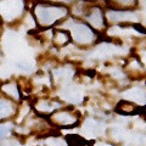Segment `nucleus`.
<instances>
[{"instance_id":"f257e3e1","label":"nucleus","mask_w":146,"mask_h":146,"mask_svg":"<svg viewBox=\"0 0 146 146\" xmlns=\"http://www.w3.org/2000/svg\"><path fill=\"white\" fill-rule=\"evenodd\" d=\"M67 10L63 7H55V6H36L35 15L39 23L42 26H51L54 22L60 20L66 16Z\"/></svg>"},{"instance_id":"f03ea898","label":"nucleus","mask_w":146,"mask_h":146,"mask_svg":"<svg viewBox=\"0 0 146 146\" xmlns=\"http://www.w3.org/2000/svg\"><path fill=\"white\" fill-rule=\"evenodd\" d=\"M23 9L22 0H5L0 3V13L6 21H11L21 13Z\"/></svg>"},{"instance_id":"7ed1b4c3","label":"nucleus","mask_w":146,"mask_h":146,"mask_svg":"<svg viewBox=\"0 0 146 146\" xmlns=\"http://www.w3.org/2000/svg\"><path fill=\"white\" fill-rule=\"evenodd\" d=\"M72 32V36L79 44H89L94 40V33L88 26L82 23H74L70 27Z\"/></svg>"},{"instance_id":"20e7f679","label":"nucleus","mask_w":146,"mask_h":146,"mask_svg":"<svg viewBox=\"0 0 146 146\" xmlns=\"http://www.w3.org/2000/svg\"><path fill=\"white\" fill-rule=\"evenodd\" d=\"M110 21H138V15L127 11H110L107 12Z\"/></svg>"},{"instance_id":"39448f33","label":"nucleus","mask_w":146,"mask_h":146,"mask_svg":"<svg viewBox=\"0 0 146 146\" xmlns=\"http://www.w3.org/2000/svg\"><path fill=\"white\" fill-rule=\"evenodd\" d=\"M54 121L62 125H72V124H74L77 119L68 112H60L54 116Z\"/></svg>"},{"instance_id":"423d86ee","label":"nucleus","mask_w":146,"mask_h":146,"mask_svg":"<svg viewBox=\"0 0 146 146\" xmlns=\"http://www.w3.org/2000/svg\"><path fill=\"white\" fill-rule=\"evenodd\" d=\"M88 21L90 25H93L95 28H100L102 26V16L99 9H93L91 13L88 16Z\"/></svg>"},{"instance_id":"0eeeda50","label":"nucleus","mask_w":146,"mask_h":146,"mask_svg":"<svg viewBox=\"0 0 146 146\" xmlns=\"http://www.w3.org/2000/svg\"><path fill=\"white\" fill-rule=\"evenodd\" d=\"M127 99H130V100H134V101H139L141 104H144V99H145V93L143 89L140 88H134L129 91H127L124 94Z\"/></svg>"},{"instance_id":"6e6552de","label":"nucleus","mask_w":146,"mask_h":146,"mask_svg":"<svg viewBox=\"0 0 146 146\" xmlns=\"http://www.w3.org/2000/svg\"><path fill=\"white\" fill-rule=\"evenodd\" d=\"M12 113V106L9 101L0 99V119L1 118H5L7 116H10Z\"/></svg>"},{"instance_id":"1a4fd4ad","label":"nucleus","mask_w":146,"mask_h":146,"mask_svg":"<svg viewBox=\"0 0 146 146\" xmlns=\"http://www.w3.org/2000/svg\"><path fill=\"white\" fill-rule=\"evenodd\" d=\"M36 108H38L39 111H42V112H50V111H52V110L57 108V104H49L46 101H42L38 105V107Z\"/></svg>"},{"instance_id":"9d476101","label":"nucleus","mask_w":146,"mask_h":146,"mask_svg":"<svg viewBox=\"0 0 146 146\" xmlns=\"http://www.w3.org/2000/svg\"><path fill=\"white\" fill-rule=\"evenodd\" d=\"M3 90L5 91L6 94L11 95V96H13V98H16V99L18 98V89L16 88L15 84H6V85H4Z\"/></svg>"},{"instance_id":"9b49d317","label":"nucleus","mask_w":146,"mask_h":146,"mask_svg":"<svg viewBox=\"0 0 146 146\" xmlns=\"http://www.w3.org/2000/svg\"><path fill=\"white\" fill-rule=\"evenodd\" d=\"M10 130H11L10 123H7V124H0V139H4L5 136H7Z\"/></svg>"},{"instance_id":"f8f14e48","label":"nucleus","mask_w":146,"mask_h":146,"mask_svg":"<svg viewBox=\"0 0 146 146\" xmlns=\"http://www.w3.org/2000/svg\"><path fill=\"white\" fill-rule=\"evenodd\" d=\"M17 67H18V70H21V71L29 72L32 70V63L29 61H21L17 63Z\"/></svg>"},{"instance_id":"ddd939ff","label":"nucleus","mask_w":146,"mask_h":146,"mask_svg":"<svg viewBox=\"0 0 146 146\" xmlns=\"http://www.w3.org/2000/svg\"><path fill=\"white\" fill-rule=\"evenodd\" d=\"M56 43L57 44H65L67 43V40H68V35L66 33H63V32H57L56 33Z\"/></svg>"},{"instance_id":"4468645a","label":"nucleus","mask_w":146,"mask_h":146,"mask_svg":"<svg viewBox=\"0 0 146 146\" xmlns=\"http://www.w3.org/2000/svg\"><path fill=\"white\" fill-rule=\"evenodd\" d=\"M118 3H122V4H125V5H130V4L134 3V0H117Z\"/></svg>"},{"instance_id":"2eb2a0df","label":"nucleus","mask_w":146,"mask_h":146,"mask_svg":"<svg viewBox=\"0 0 146 146\" xmlns=\"http://www.w3.org/2000/svg\"><path fill=\"white\" fill-rule=\"evenodd\" d=\"M62 1H68V0H62Z\"/></svg>"}]
</instances>
